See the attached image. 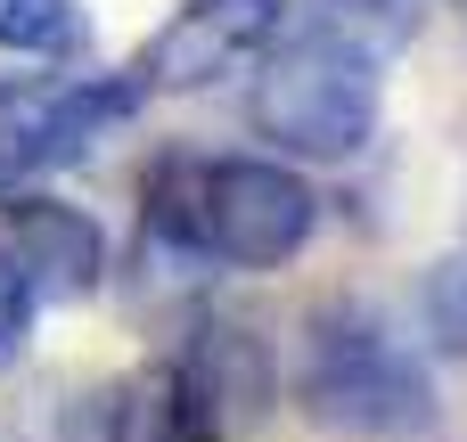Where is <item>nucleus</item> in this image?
Returning a JSON list of instances; mask_svg holds the SVG:
<instances>
[{"label": "nucleus", "mask_w": 467, "mask_h": 442, "mask_svg": "<svg viewBox=\"0 0 467 442\" xmlns=\"http://www.w3.org/2000/svg\"><path fill=\"white\" fill-rule=\"evenodd\" d=\"M312 230L320 189L287 156H164L140 180V246L181 271H279Z\"/></svg>", "instance_id": "nucleus-1"}, {"label": "nucleus", "mask_w": 467, "mask_h": 442, "mask_svg": "<svg viewBox=\"0 0 467 442\" xmlns=\"http://www.w3.org/2000/svg\"><path fill=\"white\" fill-rule=\"evenodd\" d=\"M296 402H304V418L320 435H337V442H435V427H443V394H435L427 353L361 287L312 303Z\"/></svg>", "instance_id": "nucleus-2"}, {"label": "nucleus", "mask_w": 467, "mask_h": 442, "mask_svg": "<svg viewBox=\"0 0 467 442\" xmlns=\"http://www.w3.org/2000/svg\"><path fill=\"white\" fill-rule=\"evenodd\" d=\"M254 131L287 156V164H345L378 139V115H386V66L353 41H328V33H296L287 49L271 41L254 57Z\"/></svg>", "instance_id": "nucleus-3"}, {"label": "nucleus", "mask_w": 467, "mask_h": 442, "mask_svg": "<svg viewBox=\"0 0 467 442\" xmlns=\"http://www.w3.org/2000/svg\"><path fill=\"white\" fill-rule=\"evenodd\" d=\"M148 107V90L131 74H66V82H0V189L66 172L82 156H99L131 115Z\"/></svg>", "instance_id": "nucleus-4"}, {"label": "nucleus", "mask_w": 467, "mask_h": 442, "mask_svg": "<svg viewBox=\"0 0 467 442\" xmlns=\"http://www.w3.org/2000/svg\"><path fill=\"white\" fill-rule=\"evenodd\" d=\"M287 33V0H172L164 25L140 41L131 57V82L156 98H189V90H213L230 74H246L271 41Z\"/></svg>", "instance_id": "nucleus-5"}, {"label": "nucleus", "mask_w": 467, "mask_h": 442, "mask_svg": "<svg viewBox=\"0 0 467 442\" xmlns=\"http://www.w3.org/2000/svg\"><path fill=\"white\" fill-rule=\"evenodd\" d=\"M0 254L16 262V279L33 287V303H82L107 287V230L66 205V197H41V189H0Z\"/></svg>", "instance_id": "nucleus-6"}, {"label": "nucleus", "mask_w": 467, "mask_h": 442, "mask_svg": "<svg viewBox=\"0 0 467 442\" xmlns=\"http://www.w3.org/2000/svg\"><path fill=\"white\" fill-rule=\"evenodd\" d=\"M181 377L197 385V402H205V418H213L222 435H238V427L263 418V402H271V361H263V344H254L238 320H205V328L189 336V353H181Z\"/></svg>", "instance_id": "nucleus-7"}, {"label": "nucleus", "mask_w": 467, "mask_h": 442, "mask_svg": "<svg viewBox=\"0 0 467 442\" xmlns=\"http://www.w3.org/2000/svg\"><path fill=\"white\" fill-rule=\"evenodd\" d=\"M107 442H222V427L205 418V402H197V385L181 377V361H164V369L115 385V402H107Z\"/></svg>", "instance_id": "nucleus-8"}, {"label": "nucleus", "mask_w": 467, "mask_h": 442, "mask_svg": "<svg viewBox=\"0 0 467 442\" xmlns=\"http://www.w3.org/2000/svg\"><path fill=\"white\" fill-rule=\"evenodd\" d=\"M287 16H304V33L369 49L378 66L419 41V0H287Z\"/></svg>", "instance_id": "nucleus-9"}, {"label": "nucleus", "mask_w": 467, "mask_h": 442, "mask_svg": "<svg viewBox=\"0 0 467 442\" xmlns=\"http://www.w3.org/2000/svg\"><path fill=\"white\" fill-rule=\"evenodd\" d=\"M90 49L82 0H0V57L25 66H74Z\"/></svg>", "instance_id": "nucleus-10"}, {"label": "nucleus", "mask_w": 467, "mask_h": 442, "mask_svg": "<svg viewBox=\"0 0 467 442\" xmlns=\"http://www.w3.org/2000/svg\"><path fill=\"white\" fill-rule=\"evenodd\" d=\"M419 328L435 353L467 361V254H443L427 279H419Z\"/></svg>", "instance_id": "nucleus-11"}, {"label": "nucleus", "mask_w": 467, "mask_h": 442, "mask_svg": "<svg viewBox=\"0 0 467 442\" xmlns=\"http://www.w3.org/2000/svg\"><path fill=\"white\" fill-rule=\"evenodd\" d=\"M25 336H33V287L16 279V262L0 254V369L25 353Z\"/></svg>", "instance_id": "nucleus-12"}]
</instances>
